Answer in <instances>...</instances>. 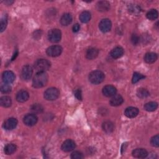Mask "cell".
Listing matches in <instances>:
<instances>
[{
  "instance_id": "obj_1",
  "label": "cell",
  "mask_w": 159,
  "mask_h": 159,
  "mask_svg": "<svg viewBox=\"0 0 159 159\" xmlns=\"http://www.w3.org/2000/svg\"><path fill=\"white\" fill-rule=\"evenodd\" d=\"M48 82V75L45 71H39L34 76L32 80V85L35 88L45 86Z\"/></svg>"
},
{
  "instance_id": "obj_2",
  "label": "cell",
  "mask_w": 159,
  "mask_h": 159,
  "mask_svg": "<svg viewBox=\"0 0 159 159\" xmlns=\"http://www.w3.org/2000/svg\"><path fill=\"white\" fill-rule=\"evenodd\" d=\"M104 74L99 70H95L91 72L89 75V81L94 84L102 83L104 80Z\"/></svg>"
},
{
  "instance_id": "obj_3",
  "label": "cell",
  "mask_w": 159,
  "mask_h": 159,
  "mask_svg": "<svg viewBox=\"0 0 159 159\" xmlns=\"http://www.w3.org/2000/svg\"><path fill=\"white\" fill-rule=\"evenodd\" d=\"M50 67V63L46 59H38L34 63L35 69L39 71H45Z\"/></svg>"
},
{
  "instance_id": "obj_4",
  "label": "cell",
  "mask_w": 159,
  "mask_h": 159,
  "mask_svg": "<svg viewBox=\"0 0 159 159\" xmlns=\"http://www.w3.org/2000/svg\"><path fill=\"white\" fill-rule=\"evenodd\" d=\"M60 96L59 90L54 87L48 88L44 92V98L48 101H53L57 99Z\"/></svg>"
},
{
  "instance_id": "obj_5",
  "label": "cell",
  "mask_w": 159,
  "mask_h": 159,
  "mask_svg": "<svg viewBox=\"0 0 159 159\" xmlns=\"http://www.w3.org/2000/svg\"><path fill=\"white\" fill-rule=\"evenodd\" d=\"M48 38L51 42L57 43L61 40V32L58 29H53L48 32Z\"/></svg>"
},
{
  "instance_id": "obj_6",
  "label": "cell",
  "mask_w": 159,
  "mask_h": 159,
  "mask_svg": "<svg viewBox=\"0 0 159 159\" xmlns=\"http://www.w3.org/2000/svg\"><path fill=\"white\" fill-rule=\"evenodd\" d=\"M62 50L63 49L60 45H52L47 48L46 53L50 57H56L61 55Z\"/></svg>"
},
{
  "instance_id": "obj_7",
  "label": "cell",
  "mask_w": 159,
  "mask_h": 159,
  "mask_svg": "<svg viewBox=\"0 0 159 159\" xmlns=\"http://www.w3.org/2000/svg\"><path fill=\"white\" fill-rule=\"evenodd\" d=\"M38 118L34 114H28L23 119L24 123L27 126H33L37 122Z\"/></svg>"
},
{
  "instance_id": "obj_8",
  "label": "cell",
  "mask_w": 159,
  "mask_h": 159,
  "mask_svg": "<svg viewBox=\"0 0 159 159\" xmlns=\"http://www.w3.org/2000/svg\"><path fill=\"white\" fill-rule=\"evenodd\" d=\"M112 27L111 21L109 19H102L99 24V28L100 30L104 33L109 32Z\"/></svg>"
},
{
  "instance_id": "obj_9",
  "label": "cell",
  "mask_w": 159,
  "mask_h": 159,
  "mask_svg": "<svg viewBox=\"0 0 159 159\" xmlns=\"http://www.w3.org/2000/svg\"><path fill=\"white\" fill-rule=\"evenodd\" d=\"M33 73L32 68L30 65H25L21 71V77L24 80H29Z\"/></svg>"
},
{
  "instance_id": "obj_10",
  "label": "cell",
  "mask_w": 159,
  "mask_h": 159,
  "mask_svg": "<svg viewBox=\"0 0 159 159\" xmlns=\"http://www.w3.org/2000/svg\"><path fill=\"white\" fill-rule=\"evenodd\" d=\"M76 147V143L75 142L71 140V139H67L61 145V150L63 152H69Z\"/></svg>"
},
{
  "instance_id": "obj_11",
  "label": "cell",
  "mask_w": 159,
  "mask_h": 159,
  "mask_svg": "<svg viewBox=\"0 0 159 159\" xmlns=\"http://www.w3.org/2000/svg\"><path fill=\"white\" fill-rule=\"evenodd\" d=\"M17 125V120L14 117L7 119L3 124V127L7 130H11L16 127Z\"/></svg>"
},
{
  "instance_id": "obj_12",
  "label": "cell",
  "mask_w": 159,
  "mask_h": 159,
  "mask_svg": "<svg viewBox=\"0 0 159 159\" xmlns=\"http://www.w3.org/2000/svg\"><path fill=\"white\" fill-rule=\"evenodd\" d=\"M2 80L4 83L10 84L15 80V75L11 71H6L2 75Z\"/></svg>"
},
{
  "instance_id": "obj_13",
  "label": "cell",
  "mask_w": 159,
  "mask_h": 159,
  "mask_svg": "<svg viewBox=\"0 0 159 159\" xmlns=\"http://www.w3.org/2000/svg\"><path fill=\"white\" fill-rule=\"evenodd\" d=\"M117 89L112 85H106L102 89V93L106 97H111L116 94Z\"/></svg>"
},
{
  "instance_id": "obj_14",
  "label": "cell",
  "mask_w": 159,
  "mask_h": 159,
  "mask_svg": "<svg viewBox=\"0 0 159 159\" xmlns=\"http://www.w3.org/2000/svg\"><path fill=\"white\" fill-rule=\"evenodd\" d=\"M132 156L137 158H144L147 157L148 152L144 148H136L132 151Z\"/></svg>"
},
{
  "instance_id": "obj_15",
  "label": "cell",
  "mask_w": 159,
  "mask_h": 159,
  "mask_svg": "<svg viewBox=\"0 0 159 159\" xmlns=\"http://www.w3.org/2000/svg\"><path fill=\"white\" fill-rule=\"evenodd\" d=\"M29 98V93L25 90H20L16 94V100L19 102H24L28 100Z\"/></svg>"
},
{
  "instance_id": "obj_16",
  "label": "cell",
  "mask_w": 159,
  "mask_h": 159,
  "mask_svg": "<svg viewBox=\"0 0 159 159\" xmlns=\"http://www.w3.org/2000/svg\"><path fill=\"white\" fill-rule=\"evenodd\" d=\"M139 114V109L135 107H128L125 109L124 114L129 118H134Z\"/></svg>"
},
{
  "instance_id": "obj_17",
  "label": "cell",
  "mask_w": 159,
  "mask_h": 159,
  "mask_svg": "<svg viewBox=\"0 0 159 159\" xmlns=\"http://www.w3.org/2000/svg\"><path fill=\"white\" fill-rule=\"evenodd\" d=\"M124 49L121 47H116L111 51L110 55L113 58L117 59L121 57L124 55Z\"/></svg>"
},
{
  "instance_id": "obj_18",
  "label": "cell",
  "mask_w": 159,
  "mask_h": 159,
  "mask_svg": "<svg viewBox=\"0 0 159 159\" xmlns=\"http://www.w3.org/2000/svg\"><path fill=\"white\" fill-rule=\"evenodd\" d=\"M124 99L120 94H115L111 99L109 102L112 106H118L121 105Z\"/></svg>"
},
{
  "instance_id": "obj_19",
  "label": "cell",
  "mask_w": 159,
  "mask_h": 159,
  "mask_svg": "<svg viewBox=\"0 0 159 159\" xmlns=\"http://www.w3.org/2000/svg\"><path fill=\"white\" fill-rule=\"evenodd\" d=\"M96 8L100 12H105L109 9L110 4L107 1H101L98 2L96 4Z\"/></svg>"
},
{
  "instance_id": "obj_20",
  "label": "cell",
  "mask_w": 159,
  "mask_h": 159,
  "mask_svg": "<svg viewBox=\"0 0 159 159\" xmlns=\"http://www.w3.org/2000/svg\"><path fill=\"white\" fill-rule=\"evenodd\" d=\"M158 58L157 54L154 52H148L144 56V60L147 63H153Z\"/></svg>"
},
{
  "instance_id": "obj_21",
  "label": "cell",
  "mask_w": 159,
  "mask_h": 159,
  "mask_svg": "<svg viewBox=\"0 0 159 159\" xmlns=\"http://www.w3.org/2000/svg\"><path fill=\"white\" fill-rule=\"evenodd\" d=\"M99 50L96 48H89L86 53V57L88 60H93L98 55Z\"/></svg>"
},
{
  "instance_id": "obj_22",
  "label": "cell",
  "mask_w": 159,
  "mask_h": 159,
  "mask_svg": "<svg viewBox=\"0 0 159 159\" xmlns=\"http://www.w3.org/2000/svg\"><path fill=\"white\" fill-rule=\"evenodd\" d=\"M72 22V16L70 13L64 14L60 19V23L62 25H68Z\"/></svg>"
},
{
  "instance_id": "obj_23",
  "label": "cell",
  "mask_w": 159,
  "mask_h": 159,
  "mask_svg": "<svg viewBox=\"0 0 159 159\" xmlns=\"http://www.w3.org/2000/svg\"><path fill=\"white\" fill-rule=\"evenodd\" d=\"M102 129L106 133H111L114 129V124L111 121H106L102 124Z\"/></svg>"
},
{
  "instance_id": "obj_24",
  "label": "cell",
  "mask_w": 159,
  "mask_h": 159,
  "mask_svg": "<svg viewBox=\"0 0 159 159\" xmlns=\"http://www.w3.org/2000/svg\"><path fill=\"white\" fill-rule=\"evenodd\" d=\"M91 13L89 11H84L82 12L80 15V20L83 23H87L91 19Z\"/></svg>"
},
{
  "instance_id": "obj_25",
  "label": "cell",
  "mask_w": 159,
  "mask_h": 159,
  "mask_svg": "<svg viewBox=\"0 0 159 159\" xmlns=\"http://www.w3.org/2000/svg\"><path fill=\"white\" fill-rule=\"evenodd\" d=\"M0 104L4 107H9L12 104V101L10 97L7 96H2L0 99Z\"/></svg>"
},
{
  "instance_id": "obj_26",
  "label": "cell",
  "mask_w": 159,
  "mask_h": 159,
  "mask_svg": "<svg viewBox=\"0 0 159 159\" xmlns=\"http://www.w3.org/2000/svg\"><path fill=\"white\" fill-rule=\"evenodd\" d=\"M16 149L17 147L15 144L9 143L5 146L4 151L6 155H11L16 152Z\"/></svg>"
},
{
  "instance_id": "obj_27",
  "label": "cell",
  "mask_w": 159,
  "mask_h": 159,
  "mask_svg": "<svg viewBox=\"0 0 159 159\" xmlns=\"http://www.w3.org/2000/svg\"><path fill=\"white\" fill-rule=\"evenodd\" d=\"M158 107V103L154 101H151L149 102H147L144 106V109L147 111L152 112L155 111Z\"/></svg>"
},
{
  "instance_id": "obj_28",
  "label": "cell",
  "mask_w": 159,
  "mask_h": 159,
  "mask_svg": "<svg viewBox=\"0 0 159 159\" xmlns=\"http://www.w3.org/2000/svg\"><path fill=\"white\" fill-rule=\"evenodd\" d=\"M146 16H147V19H148L149 20H155L156 19H157V17L158 16V12L157 10L153 9H151L149 11H148V12L146 14Z\"/></svg>"
},
{
  "instance_id": "obj_29",
  "label": "cell",
  "mask_w": 159,
  "mask_h": 159,
  "mask_svg": "<svg viewBox=\"0 0 159 159\" xmlns=\"http://www.w3.org/2000/svg\"><path fill=\"white\" fill-rule=\"evenodd\" d=\"M137 95L140 98H145L150 95L149 92L145 88H139L137 91Z\"/></svg>"
},
{
  "instance_id": "obj_30",
  "label": "cell",
  "mask_w": 159,
  "mask_h": 159,
  "mask_svg": "<svg viewBox=\"0 0 159 159\" xmlns=\"http://www.w3.org/2000/svg\"><path fill=\"white\" fill-rule=\"evenodd\" d=\"M144 78H145V76L143 75H142L139 73H137V72H135L133 75V76H132V83H136L139 81H140V80H142Z\"/></svg>"
},
{
  "instance_id": "obj_31",
  "label": "cell",
  "mask_w": 159,
  "mask_h": 159,
  "mask_svg": "<svg viewBox=\"0 0 159 159\" xmlns=\"http://www.w3.org/2000/svg\"><path fill=\"white\" fill-rule=\"evenodd\" d=\"M31 111L35 113H40L43 111V107L40 104H34L31 106Z\"/></svg>"
},
{
  "instance_id": "obj_32",
  "label": "cell",
  "mask_w": 159,
  "mask_h": 159,
  "mask_svg": "<svg viewBox=\"0 0 159 159\" xmlns=\"http://www.w3.org/2000/svg\"><path fill=\"white\" fill-rule=\"evenodd\" d=\"M11 89H12L11 86L9 85V84H7V83H4L1 84L0 88L1 91L2 93H8L11 91Z\"/></svg>"
},
{
  "instance_id": "obj_33",
  "label": "cell",
  "mask_w": 159,
  "mask_h": 159,
  "mask_svg": "<svg viewBox=\"0 0 159 159\" xmlns=\"http://www.w3.org/2000/svg\"><path fill=\"white\" fill-rule=\"evenodd\" d=\"M7 17L6 16H4L3 17L1 18V24H0V30H1V32H3L5 29L6 28V26H7Z\"/></svg>"
},
{
  "instance_id": "obj_34",
  "label": "cell",
  "mask_w": 159,
  "mask_h": 159,
  "mask_svg": "<svg viewBox=\"0 0 159 159\" xmlns=\"http://www.w3.org/2000/svg\"><path fill=\"white\" fill-rule=\"evenodd\" d=\"M150 143L153 147H158L159 146V135H156L152 137L150 140Z\"/></svg>"
},
{
  "instance_id": "obj_35",
  "label": "cell",
  "mask_w": 159,
  "mask_h": 159,
  "mask_svg": "<svg viewBox=\"0 0 159 159\" xmlns=\"http://www.w3.org/2000/svg\"><path fill=\"white\" fill-rule=\"evenodd\" d=\"M71 158L73 159H82L84 158V155L81 152L75 151L71 154Z\"/></svg>"
},
{
  "instance_id": "obj_36",
  "label": "cell",
  "mask_w": 159,
  "mask_h": 159,
  "mask_svg": "<svg viewBox=\"0 0 159 159\" xmlns=\"http://www.w3.org/2000/svg\"><path fill=\"white\" fill-rule=\"evenodd\" d=\"M140 41V38L137 35V34H132V35L131 36V42L132 43L136 45L139 43Z\"/></svg>"
},
{
  "instance_id": "obj_37",
  "label": "cell",
  "mask_w": 159,
  "mask_h": 159,
  "mask_svg": "<svg viewBox=\"0 0 159 159\" xmlns=\"http://www.w3.org/2000/svg\"><path fill=\"white\" fill-rule=\"evenodd\" d=\"M74 95L78 100L82 99V93H81V90L80 89H76L74 92Z\"/></svg>"
},
{
  "instance_id": "obj_38",
  "label": "cell",
  "mask_w": 159,
  "mask_h": 159,
  "mask_svg": "<svg viewBox=\"0 0 159 159\" xmlns=\"http://www.w3.org/2000/svg\"><path fill=\"white\" fill-rule=\"evenodd\" d=\"M80 25L78 23L75 24L73 26V31L74 32H77L80 30Z\"/></svg>"
}]
</instances>
